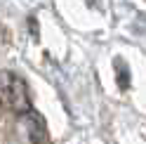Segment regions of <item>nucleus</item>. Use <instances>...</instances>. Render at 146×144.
<instances>
[{"mask_svg":"<svg viewBox=\"0 0 146 144\" xmlns=\"http://www.w3.org/2000/svg\"><path fill=\"white\" fill-rule=\"evenodd\" d=\"M113 66H115V80H118V87H120V90H127V87H130V80H132V73H130L127 61H125L123 57H115Z\"/></svg>","mask_w":146,"mask_h":144,"instance_id":"7ed1b4c3","label":"nucleus"},{"mask_svg":"<svg viewBox=\"0 0 146 144\" xmlns=\"http://www.w3.org/2000/svg\"><path fill=\"white\" fill-rule=\"evenodd\" d=\"M0 104L14 113L31 109V95L24 78L14 71H0Z\"/></svg>","mask_w":146,"mask_h":144,"instance_id":"f257e3e1","label":"nucleus"},{"mask_svg":"<svg viewBox=\"0 0 146 144\" xmlns=\"http://www.w3.org/2000/svg\"><path fill=\"white\" fill-rule=\"evenodd\" d=\"M139 24H146V17H141V19H139ZM144 31H146V26H144Z\"/></svg>","mask_w":146,"mask_h":144,"instance_id":"20e7f679","label":"nucleus"},{"mask_svg":"<svg viewBox=\"0 0 146 144\" xmlns=\"http://www.w3.org/2000/svg\"><path fill=\"white\" fill-rule=\"evenodd\" d=\"M14 132L19 137V142H24V144H45L47 142V123L33 109L17 113Z\"/></svg>","mask_w":146,"mask_h":144,"instance_id":"f03ea898","label":"nucleus"}]
</instances>
